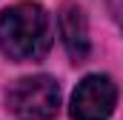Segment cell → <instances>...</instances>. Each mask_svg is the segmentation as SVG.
Masks as SVG:
<instances>
[{"label": "cell", "mask_w": 123, "mask_h": 120, "mask_svg": "<svg viewBox=\"0 0 123 120\" xmlns=\"http://www.w3.org/2000/svg\"><path fill=\"white\" fill-rule=\"evenodd\" d=\"M55 37L52 14L40 3H14L0 12V52L9 60H40Z\"/></svg>", "instance_id": "6da1fadb"}, {"label": "cell", "mask_w": 123, "mask_h": 120, "mask_svg": "<svg viewBox=\"0 0 123 120\" xmlns=\"http://www.w3.org/2000/svg\"><path fill=\"white\" fill-rule=\"evenodd\" d=\"M6 106L17 120H55L60 109V86L49 74H29L6 89Z\"/></svg>", "instance_id": "7a4b0ae2"}, {"label": "cell", "mask_w": 123, "mask_h": 120, "mask_svg": "<svg viewBox=\"0 0 123 120\" xmlns=\"http://www.w3.org/2000/svg\"><path fill=\"white\" fill-rule=\"evenodd\" d=\"M117 106V86L109 74H86L72 91V120H109Z\"/></svg>", "instance_id": "3957f363"}, {"label": "cell", "mask_w": 123, "mask_h": 120, "mask_svg": "<svg viewBox=\"0 0 123 120\" xmlns=\"http://www.w3.org/2000/svg\"><path fill=\"white\" fill-rule=\"evenodd\" d=\"M60 37L63 46L69 52V57L74 63H83L89 54V26H86V14L77 6H66L60 14Z\"/></svg>", "instance_id": "277c9868"}, {"label": "cell", "mask_w": 123, "mask_h": 120, "mask_svg": "<svg viewBox=\"0 0 123 120\" xmlns=\"http://www.w3.org/2000/svg\"><path fill=\"white\" fill-rule=\"evenodd\" d=\"M117 20H120V26H123V6L117 9Z\"/></svg>", "instance_id": "5b68a950"}]
</instances>
